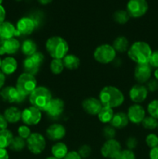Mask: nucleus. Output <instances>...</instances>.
Masks as SVG:
<instances>
[{
    "instance_id": "obj_15",
    "label": "nucleus",
    "mask_w": 158,
    "mask_h": 159,
    "mask_svg": "<svg viewBox=\"0 0 158 159\" xmlns=\"http://www.w3.org/2000/svg\"><path fill=\"white\" fill-rule=\"evenodd\" d=\"M148 94L149 92L146 85L139 83L133 85L129 92V99H131L132 102L137 104L144 102L147 99Z\"/></svg>"
},
{
    "instance_id": "obj_45",
    "label": "nucleus",
    "mask_w": 158,
    "mask_h": 159,
    "mask_svg": "<svg viewBox=\"0 0 158 159\" xmlns=\"http://www.w3.org/2000/svg\"><path fill=\"white\" fill-rule=\"evenodd\" d=\"M63 159H82V158L79 155L78 152H76V151H71V152H68V153L67 154L66 156H65Z\"/></svg>"
},
{
    "instance_id": "obj_57",
    "label": "nucleus",
    "mask_w": 158,
    "mask_h": 159,
    "mask_svg": "<svg viewBox=\"0 0 158 159\" xmlns=\"http://www.w3.org/2000/svg\"><path fill=\"white\" fill-rule=\"evenodd\" d=\"M157 130H158V126H157Z\"/></svg>"
},
{
    "instance_id": "obj_47",
    "label": "nucleus",
    "mask_w": 158,
    "mask_h": 159,
    "mask_svg": "<svg viewBox=\"0 0 158 159\" xmlns=\"http://www.w3.org/2000/svg\"><path fill=\"white\" fill-rule=\"evenodd\" d=\"M149 157L150 159H158V146L150 149Z\"/></svg>"
},
{
    "instance_id": "obj_22",
    "label": "nucleus",
    "mask_w": 158,
    "mask_h": 159,
    "mask_svg": "<svg viewBox=\"0 0 158 159\" xmlns=\"http://www.w3.org/2000/svg\"><path fill=\"white\" fill-rule=\"evenodd\" d=\"M15 37H18L15 26L9 21H5L0 24V37L2 39L6 40Z\"/></svg>"
},
{
    "instance_id": "obj_43",
    "label": "nucleus",
    "mask_w": 158,
    "mask_h": 159,
    "mask_svg": "<svg viewBox=\"0 0 158 159\" xmlns=\"http://www.w3.org/2000/svg\"><path fill=\"white\" fill-rule=\"evenodd\" d=\"M138 145V140L135 137H129L125 141V146L129 150L133 151Z\"/></svg>"
},
{
    "instance_id": "obj_53",
    "label": "nucleus",
    "mask_w": 158,
    "mask_h": 159,
    "mask_svg": "<svg viewBox=\"0 0 158 159\" xmlns=\"http://www.w3.org/2000/svg\"><path fill=\"white\" fill-rule=\"evenodd\" d=\"M46 159H57V158H54V156H50V157H47V158H46Z\"/></svg>"
},
{
    "instance_id": "obj_26",
    "label": "nucleus",
    "mask_w": 158,
    "mask_h": 159,
    "mask_svg": "<svg viewBox=\"0 0 158 159\" xmlns=\"http://www.w3.org/2000/svg\"><path fill=\"white\" fill-rule=\"evenodd\" d=\"M112 46L113 47L116 52L124 53L128 51L130 45L129 41L126 37L124 36H119L115 39Z\"/></svg>"
},
{
    "instance_id": "obj_27",
    "label": "nucleus",
    "mask_w": 158,
    "mask_h": 159,
    "mask_svg": "<svg viewBox=\"0 0 158 159\" xmlns=\"http://www.w3.org/2000/svg\"><path fill=\"white\" fill-rule=\"evenodd\" d=\"M20 50L26 57H29L37 51V45L32 39H26L21 43Z\"/></svg>"
},
{
    "instance_id": "obj_36",
    "label": "nucleus",
    "mask_w": 158,
    "mask_h": 159,
    "mask_svg": "<svg viewBox=\"0 0 158 159\" xmlns=\"http://www.w3.org/2000/svg\"><path fill=\"white\" fill-rule=\"evenodd\" d=\"M147 113L155 119L158 120V99H153L147 105Z\"/></svg>"
},
{
    "instance_id": "obj_18",
    "label": "nucleus",
    "mask_w": 158,
    "mask_h": 159,
    "mask_svg": "<svg viewBox=\"0 0 158 159\" xmlns=\"http://www.w3.org/2000/svg\"><path fill=\"white\" fill-rule=\"evenodd\" d=\"M15 28H16L18 37L30 35L36 30L33 22L29 16H23L20 18L17 21Z\"/></svg>"
},
{
    "instance_id": "obj_24",
    "label": "nucleus",
    "mask_w": 158,
    "mask_h": 159,
    "mask_svg": "<svg viewBox=\"0 0 158 159\" xmlns=\"http://www.w3.org/2000/svg\"><path fill=\"white\" fill-rule=\"evenodd\" d=\"M3 115L9 124H16L21 120L22 111L17 107L12 106L6 109Z\"/></svg>"
},
{
    "instance_id": "obj_6",
    "label": "nucleus",
    "mask_w": 158,
    "mask_h": 159,
    "mask_svg": "<svg viewBox=\"0 0 158 159\" xmlns=\"http://www.w3.org/2000/svg\"><path fill=\"white\" fill-rule=\"evenodd\" d=\"M94 58L98 63L107 65L113 62L116 57V51L112 45L104 43L98 46L94 51Z\"/></svg>"
},
{
    "instance_id": "obj_50",
    "label": "nucleus",
    "mask_w": 158,
    "mask_h": 159,
    "mask_svg": "<svg viewBox=\"0 0 158 159\" xmlns=\"http://www.w3.org/2000/svg\"><path fill=\"white\" fill-rule=\"evenodd\" d=\"M5 83H6V75L0 70V90L4 87Z\"/></svg>"
},
{
    "instance_id": "obj_8",
    "label": "nucleus",
    "mask_w": 158,
    "mask_h": 159,
    "mask_svg": "<svg viewBox=\"0 0 158 159\" xmlns=\"http://www.w3.org/2000/svg\"><path fill=\"white\" fill-rule=\"evenodd\" d=\"M26 141V148L33 155H40L46 148V138L43 134L37 132L31 134Z\"/></svg>"
},
{
    "instance_id": "obj_41",
    "label": "nucleus",
    "mask_w": 158,
    "mask_h": 159,
    "mask_svg": "<svg viewBox=\"0 0 158 159\" xmlns=\"http://www.w3.org/2000/svg\"><path fill=\"white\" fill-rule=\"evenodd\" d=\"M91 152H92L91 148L89 145H88V144H83L77 150L79 155L81 157L82 159L88 158L91 155Z\"/></svg>"
},
{
    "instance_id": "obj_52",
    "label": "nucleus",
    "mask_w": 158,
    "mask_h": 159,
    "mask_svg": "<svg viewBox=\"0 0 158 159\" xmlns=\"http://www.w3.org/2000/svg\"><path fill=\"white\" fill-rule=\"evenodd\" d=\"M153 78H154V79H156V80H158V68H155V70L153 71Z\"/></svg>"
},
{
    "instance_id": "obj_56",
    "label": "nucleus",
    "mask_w": 158,
    "mask_h": 159,
    "mask_svg": "<svg viewBox=\"0 0 158 159\" xmlns=\"http://www.w3.org/2000/svg\"><path fill=\"white\" fill-rule=\"evenodd\" d=\"M15 1H17V2H20V1H22V0H15Z\"/></svg>"
},
{
    "instance_id": "obj_30",
    "label": "nucleus",
    "mask_w": 158,
    "mask_h": 159,
    "mask_svg": "<svg viewBox=\"0 0 158 159\" xmlns=\"http://www.w3.org/2000/svg\"><path fill=\"white\" fill-rule=\"evenodd\" d=\"M13 138L14 136L12 133L8 129L0 130V148H9Z\"/></svg>"
},
{
    "instance_id": "obj_5",
    "label": "nucleus",
    "mask_w": 158,
    "mask_h": 159,
    "mask_svg": "<svg viewBox=\"0 0 158 159\" xmlns=\"http://www.w3.org/2000/svg\"><path fill=\"white\" fill-rule=\"evenodd\" d=\"M15 87L21 94L27 97L37 87V81L34 75L23 72L17 78Z\"/></svg>"
},
{
    "instance_id": "obj_32",
    "label": "nucleus",
    "mask_w": 158,
    "mask_h": 159,
    "mask_svg": "<svg viewBox=\"0 0 158 159\" xmlns=\"http://www.w3.org/2000/svg\"><path fill=\"white\" fill-rule=\"evenodd\" d=\"M129 18L130 16L126 10L119 9V10L116 11L114 14H113V20H114V21L120 25L125 24L129 20Z\"/></svg>"
},
{
    "instance_id": "obj_17",
    "label": "nucleus",
    "mask_w": 158,
    "mask_h": 159,
    "mask_svg": "<svg viewBox=\"0 0 158 159\" xmlns=\"http://www.w3.org/2000/svg\"><path fill=\"white\" fill-rule=\"evenodd\" d=\"M66 135V128L60 124H52L46 128V136L52 141H60Z\"/></svg>"
},
{
    "instance_id": "obj_37",
    "label": "nucleus",
    "mask_w": 158,
    "mask_h": 159,
    "mask_svg": "<svg viewBox=\"0 0 158 159\" xmlns=\"http://www.w3.org/2000/svg\"><path fill=\"white\" fill-rule=\"evenodd\" d=\"M145 142L147 147L150 148V149L156 147L158 146V135L154 133L149 134L146 137Z\"/></svg>"
},
{
    "instance_id": "obj_7",
    "label": "nucleus",
    "mask_w": 158,
    "mask_h": 159,
    "mask_svg": "<svg viewBox=\"0 0 158 159\" xmlns=\"http://www.w3.org/2000/svg\"><path fill=\"white\" fill-rule=\"evenodd\" d=\"M44 59V55L40 51H37L29 57H26L23 61V68L24 72L35 76L40 71Z\"/></svg>"
},
{
    "instance_id": "obj_51",
    "label": "nucleus",
    "mask_w": 158,
    "mask_h": 159,
    "mask_svg": "<svg viewBox=\"0 0 158 159\" xmlns=\"http://www.w3.org/2000/svg\"><path fill=\"white\" fill-rule=\"evenodd\" d=\"M37 1H38V2L40 3V4L45 6V5L50 4L53 0H37Z\"/></svg>"
},
{
    "instance_id": "obj_35",
    "label": "nucleus",
    "mask_w": 158,
    "mask_h": 159,
    "mask_svg": "<svg viewBox=\"0 0 158 159\" xmlns=\"http://www.w3.org/2000/svg\"><path fill=\"white\" fill-rule=\"evenodd\" d=\"M51 72L54 75H60L64 69V65L62 59H53L50 65Z\"/></svg>"
},
{
    "instance_id": "obj_9",
    "label": "nucleus",
    "mask_w": 158,
    "mask_h": 159,
    "mask_svg": "<svg viewBox=\"0 0 158 159\" xmlns=\"http://www.w3.org/2000/svg\"><path fill=\"white\" fill-rule=\"evenodd\" d=\"M0 96L3 101L9 103L20 104L24 102L26 99V96L21 94L16 87L12 85L3 87L0 90Z\"/></svg>"
},
{
    "instance_id": "obj_46",
    "label": "nucleus",
    "mask_w": 158,
    "mask_h": 159,
    "mask_svg": "<svg viewBox=\"0 0 158 159\" xmlns=\"http://www.w3.org/2000/svg\"><path fill=\"white\" fill-rule=\"evenodd\" d=\"M8 124L6 119L5 118L4 115L1 114L0 113V130H5V129H7L8 127Z\"/></svg>"
},
{
    "instance_id": "obj_29",
    "label": "nucleus",
    "mask_w": 158,
    "mask_h": 159,
    "mask_svg": "<svg viewBox=\"0 0 158 159\" xmlns=\"http://www.w3.org/2000/svg\"><path fill=\"white\" fill-rule=\"evenodd\" d=\"M114 110L113 109L107 107H102V110L97 115L99 121L102 124H108L111 122L113 116H114Z\"/></svg>"
},
{
    "instance_id": "obj_33",
    "label": "nucleus",
    "mask_w": 158,
    "mask_h": 159,
    "mask_svg": "<svg viewBox=\"0 0 158 159\" xmlns=\"http://www.w3.org/2000/svg\"><path fill=\"white\" fill-rule=\"evenodd\" d=\"M141 125L146 130H154L155 129H157L158 120L155 119L154 117L150 116V115L149 116H146L143 120L141 123Z\"/></svg>"
},
{
    "instance_id": "obj_40",
    "label": "nucleus",
    "mask_w": 158,
    "mask_h": 159,
    "mask_svg": "<svg viewBox=\"0 0 158 159\" xmlns=\"http://www.w3.org/2000/svg\"><path fill=\"white\" fill-rule=\"evenodd\" d=\"M114 159H136V155L133 151L129 149H122Z\"/></svg>"
},
{
    "instance_id": "obj_12",
    "label": "nucleus",
    "mask_w": 158,
    "mask_h": 159,
    "mask_svg": "<svg viewBox=\"0 0 158 159\" xmlns=\"http://www.w3.org/2000/svg\"><path fill=\"white\" fill-rule=\"evenodd\" d=\"M42 119L41 110L33 106L25 108L22 111L21 120L27 126L37 125Z\"/></svg>"
},
{
    "instance_id": "obj_1",
    "label": "nucleus",
    "mask_w": 158,
    "mask_h": 159,
    "mask_svg": "<svg viewBox=\"0 0 158 159\" xmlns=\"http://www.w3.org/2000/svg\"><path fill=\"white\" fill-rule=\"evenodd\" d=\"M99 99L103 107L114 109L122 105L125 96L122 92L113 85H106L102 89L99 95Z\"/></svg>"
},
{
    "instance_id": "obj_42",
    "label": "nucleus",
    "mask_w": 158,
    "mask_h": 159,
    "mask_svg": "<svg viewBox=\"0 0 158 159\" xmlns=\"http://www.w3.org/2000/svg\"><path fill=\"white\" fill-rule=\"evenodd\" d=\"M145 85L149 93H155V92L158 91V80H156L154 78H151L146 83Z\"/></svg>"
},
{
    "instance_id": "obj_2",
    "label": "nucleus",
    "mask_w": 158,
    "mask_h": 159,
    "mask_svg": "<svg viewBox=\"0 0 158 159\" xmlns=\"http://www.w3.org/2000/svg\"><path fill=\"white\" fill-rule=\"evenodd\" d=\"M153 50L148 43L142 40L135 41L132 43L127 51L128 57L137 64L149 63Z\"/></svg>"
},
{
    "instance_id": "obj_48",
    "label": "nucleus",
    "mask_w": 158,
    "mask_h": 159,
    "mask_svg": "<svg viewBox=\"0 0 158 159\" xmlns=\"http://www.w3.org/2000/svg\"><path fill=\"white\" fill-rule=\"evenodd\" d=\"M6 16V12L5 8L2 5H0V24L5 22Z\"/></svg>"
},
{
    "instance_id": "obj_20",
    "label": "nucleus",
    "mask_w": 158,
    "mask_h": 159,
    "mask_svg": "<svg viewBox=\"0 0 158 159\" xmlns=\"http://www.w3.org/2000/svg\"><path fill=\"white\" fill-rule=\"evenodd\" d=\"M20 47H21V43L15 37L6 40L0 46V56H2L4 54L12 55V54H16L20 50Z\"/></svg>"
},
{
    "instance_id": "obj_38",
    "label": "nucleus",
    "mask_w": 158,
    "mask_h": 159,
    "mask_svg": "<svg viewBox=\"0 0 158 159\" xmlns=\"http://www.w3.org/2000/svg\"><path fill=\"white\" fill-rule=\"evenodd\" d=\"M17 134H18V136L20 138H23L24 140H26L30 134H32L30 130V127L29 126L26 125V124H23V125L20 126L17 129Z\"/></svg>"
},
{
    "instance_id": "obj_34",
    "label": "nucleus",
    "mask_w": 158,
    "mask_h": 159,
    "mask_svg": "<svg viewBox=\"0 0 158 159\" xmlns=\"http://www.w3.org/2000/svg\"><path fill=\"white\" fill-rule=\"evenodd\" d=\"M28 16L33 20L34 25H35L36 29H38L43 25L44 21V14L40 10H36L31 12Z\"/></svg>"
},
{
    "instance_id": "obj_19",
    "label": "nucleus",
    "mask_w": 158,
    "mask_h": 159,
    "mask_svg": "<svg viewBox=\"0 0 158 159\" xmlns=\"http://www.w3.org/2000/svg\"><path fill=\"white\" fill-rule=\"evenodd\" d=\"M81 107L86 113L91 116H96L99 114L103 106L98 98L91 96L84 99L81 103Z\"/></svg>"
},
{
    "instance_id": "obj_14",
    "label": "nucleus",
    "mask_w": 158,
    "mask_h": 159,
    "mask_svg": "<svg viewBox=\"0 0 158 159\" xmlns=\"http://www.w3.org/2000/svg\"><path fill=\"white\" fill-rule=\"evenodd\" d=\"M153 75V68L149 63L137 64L134 69V78L139 84H146Z\"/></svg>"
},
{
    "instance_id": "obj_55",
    "label": "nucleus",
    "mask_w": 158,
    "mask_h": 159,
    "mask_svg": "<svg viewBox=\"0 0 158 159\" xmlns=\"http://www.w3.org/2000/svg\"><path fill=\"white\" fill-rule=\"evenodd\" d=\"M2 2H3V0H0V5L2 4Z\"/></svg>"
},
{
    "instance_id": "obj_31",
    "label": "nucleus",
    "mask_w": 158,
    "mask_h": 159,
    "mask_svg": "<svg viewBox=\"0 0 158 159\" xmlns=\"http://www.w3.org/2000/svg\"><path fill=\"white\" fill-rule=\"evenodd\" d=\"M26 147V141L23 138H20L19 136L14 137L12 139V142H11L10 145H9V148L13 152H21L23 151L25 148Z\"/></svg>"
},
{
    "instance_id": "obj_16",
    "label": "nucleus",
    "mask_w": 158,
    "mask_h": 159,
    "mask_svg": "<svg viewBox=\"0 0 158 159\" xmlns=\"http://www.w3.org/2000/svg\"><path fill=\"white\" fill-rule=\"evenodd\" d=\"M126 114L132 124H140L146 116V110L140 104L133 103L128 108Z\"/></svg>"
},
{
    "instance_id": "obj_11",
    "label": "nucleus",
    "mask_w": 158,
    "mask_h": 159,
    "mask_svg": "<svg viewBox=\"0 0 158 159\" xmlns=\"http://www.w3.org/2000/svg\"><path fill=\"white\" fill-rule=\"evenodd\" d=\"M64 102L60 98H52L48 105L42 111L51 120H58L64 110Z\"/></svg>"
},
{
    "instance_id": "obj_28",
    "label": "nucleus",
    "mask_w": 158,
    "mask_h": 159,
    "mask_svg": "<svg viewBox=\"0 0 158 159\" xmlns=\"http://www.w3.org/2000/svg\"><path fill=\"white\" fill-rule=\"evenodd\" d=\"M64 68L68 70H75L80 65V59L77 56L73 54H68L63 59Z\"/></svg>"
},
{
    "instance_id": "obj_54",
    "label": "nucleus",
    "mask_w": 158,
    "mask_h": 159,
    "mask_svg": "<svg viewBox=\"0 0 158 159\" xmlns=\"http://www.w3.org/2000/svg\"><path fill=\"white\" fill-rule=\"evenodd\" d=\"M1 65H2V59L1 57H0V68H1Z\"/></svg>"
},
{
    "instance_id": "obj_25",
    "label": "nucleus",
    "mask_w": 158,
    "mask_h": 159,
    "mask_svg": "<svg viewBox=\"0 0 158 159\" xmlns=\"http://www.w3.org/2000/svg\"><path fill=\"white\" fill-rule=\"evenodd\" d=\"M68 153V148L65 143L62 141H57L53 144L51 148L52 156L57 159H63Z\"/></svg>"
},
{
    "instance_id": "obj_39",
    "label": "nucleus",
    "mask_w": 158,
    "mask_h": 159,
    "mask_svg": "<svg viewBox=\"0 0 158 159\" xmlns=\"http://www.w3.org/2000/svg\"><path fill=\"white\" fill-rule=\"evenodd\" d=\"M102 134L107 140L115 139V137L116 135V129L114 128L112 125H107L104 127L102 130Z\"/></svg>"
},
{
    "instance_id": "obj_13",
    "label": "nucleus",
    "mask_w": 158,
    "mask_h": 159,
    "mask_svg": "<svg viewBox=\"0 0 158 159\" xmlns=\"http://www.w3.org/2000/svg\"><path fill=\"white\" fill-rule=\"evenodd\" d=\"M122 150V146L116 139L107 140L101 148V154L105 158L114 159Z\"/></svg>"
},
{
    "instance_id": "obj_23",
    "label": "nucleus",
    "mask_w": 158,
    "mask_h": 159,
    "mask_svg": "<svg viewBox=\"0 0 158 159\" xmlns=\"http://www.w3.org/2000/svg\"><path fill=\"white\" fill-rule=\"evenodd\" d=\"M129 123V120L126 113L117 112L116 113H114V116L110 122V125L112 126L116 130H120L127 127Z\"/></svg>"
},
{
    "instance_id": "obj_3",
    "label": "nucleus",
    "mask_w": 158,
    "mask_h": 159,
    "mask_svg": "<svg viewBox=\"0 0 158 159\" xmlns=\"http://www.w3.org/2000/svg\"><path fill=\"white\" fill-rule=\"evenodd\" d=\"M46 51L53 59H63L69 51L67 40L60 36H52L45 43Z\"/></svg>"
},
{
    "instance_id": "obj_10",
    "label": "nucleus",
    "mask_w": 158,
    "mask_h": 159,
    "mask_svg": "<svg viewBox=\"0 0 158 159\" xmlns=\"http://www.w3.org/2000/svg\"><path fill=\"white\" fill-rule=\"evenodd\" d=\"M149 9L147 0H129L126 5V11L130 17L140 18L143 16Z\"/></svg>"
},
{
    "instance_id": "obj_4",
    "label": "nucleus",
    "mask_w": 158,
    "mask_h": 159,
    "mask_svg": "<svg viewBox=\"0 0 158 159\" xmlns=\"http://www.w3.org/2000/svg\"><path fill=\"white\" fill-rule=\"evenodd\" d=\"M52 98L50 90L46 87L40 85V86H37L29 95V101L31 106L37 107V109L42 111L50 102Z\"/></svg>"
},
{
    "instance_id": "obj_21",
    "label": "nucleus",
    "mask_w": 158,
    "mask_h": 159,
    "mask_svg": "<svg viewBox=\"0 0 158 159\" xmlns=\"http://www.w3.org/2000/svg\"><path fill=\"white\" fill-rule=\"evenodd\" d=\"M18 68V62L15 57L8 56L2 60L0 70L5 75H11L16 71Z\"/></svg>"
},
{
    "instance_id": "obj_49",
    "label": "nucleus",
    "mask_w": 158,
    "mask_h": 159,
    "mask_svg": "<svg viewBox=\"0 0 158 159\" xmlns=\"http://www.w3.org/2000/svg\"><path fill=\"white\" fill-rule=\"evenodd\" d=\"M9 155L6 148H0V159H9Z\"/></svg>"
},
{
    "instance_id": "obj_44",
    "label": "nucleus",
    "mask_w": 158,
    "mask_h": 159,
    "mask_svg": "<svg viewBox=\"0 0 158 159\" xmlns=\"http://www.w3.org/2000/svg\"><path fill=\"white\" fill-rule=\"evenodd\" d=\"M149 64L153 68H158V50L153 51L149 60Z\"/></svg>"
}]
</instances>
